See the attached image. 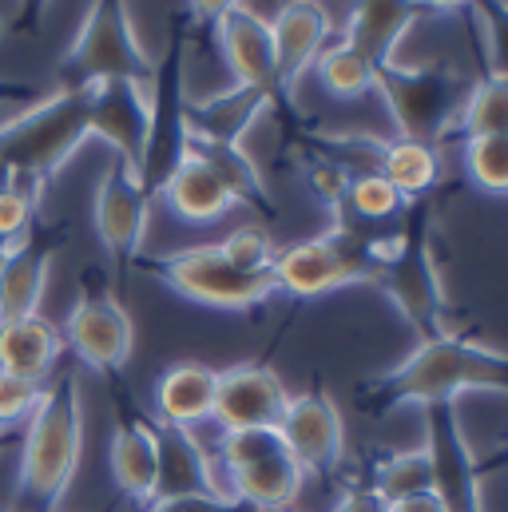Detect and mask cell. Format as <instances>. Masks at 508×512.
Instances as JSON below:
<instances>
[{
    "label": "cell",
    "instance_id": "1",
    "mask_svg": "<svg viewBox=\"0 0 508 512\" xmlns=\"http://www.w3.org/2000/svg\"><path fill=\"white\" fill-rule=\"evenodd\" d=\"M508 393V354L485 342H469L461 334H433L417 342V350L362 385V401L374 413H389L397 405H429L457 401L461 393Z\"/></svg>",
    "mask_w": 508,
    "mask_h": 512
},
{
    "label": "cell",
    "instance_id": "2",
    "mask_svg": "<svg viewBox=\"0 0 508 512\" xmlns=\"http://www.w3.org/2000/svg\"><path fill=\"white\" fill-rule=\"evenodd\" d=\"M84 449V409H80V382L72 370H60L44 385L36 413L28 417L16 493L24 512H56Z\"/></svg>",
    "mask_w": 508,
    "mask_h": 512
},
{
    "label": "cell",
    "instance_id": "3",
    "mask_svg": "<svg viewBox=\"0 0 508 512\" xmlns=\"http://www.w3.org/2000/svg\"><path fill=\"white\" fill-rule=\"evenodd\" d=\"M92 139V84L60 88L0 124V159L48 195L64 163Z\"/></svg>",
    "mask_w": 508,
    "mask_h": 512
},
{
    "label": "cell",
    "instance_id": "4",
    "mask_svg": "<svg viewBox=\"0 0 508 512\" xmlns=\"http://www.w3.org/2000/svg\"><path fill=\"white\" fill-rule=\"evenodd\" d=\"M374 286H381L393 298V306L405 314V322L417 330L421 342L433 334H445V290H441V274L433 258L425 199H417V207L409 203L401 231L381 239Z\"/></svg>",
    "mask_w": 508,
    "mask_h": 512
},
{
    "label": "cell",
    "instance_id": "5",
    "mask_svg": "<svg viewBox=\"0 0 508 512\" xmlns=\"http://www.w3.org/2000/svg\"><path fill=\"white\" fill-rule=\"evenodd\" d=\"M381 239L362 235L350 219H334V227L318 239H302L270 262V278L278 294L290 298H318L342 290L350 282H374Z\"/></svg>",
    "mask_w": 508,
    "mask_h": 512
},
{
    "label": "cell",
    "instance_id": "6",
    "mask_svg": "<svg viewBox=\"0 0 508 512\" xmlns=\"http://www.w3.org/2000/svg\"><path fill=\"white\" fill-rule=\"evenodd\" d=\"M155 60L135 36L127 0H92L72 48L60 60V88H88L104 80L151 84Z\"/></svg>",
    "mask_w": 508,
    "mask_h": 512
},
{
    "label": "cell",
    "instance_id": "7",
    "mask_svg": "<svg viewBox=\"0 0 508 512\" xmlns=\"http://www.w3.org/2000/svg\"><path fill=\"white\" fill-rule=\"evenodd\" d=\"M139 270H147L151 278H159L167 290H175L187 302L211 306V310H258L262 302H270L274 278L270 270H239L231 266L219 247H187L163 258H135Z\"/></svg>",
    "mask_w": 508,
    "mask_h": 512
},
{
    "label": "cell",
    "instance_id": "8",
    "mask_svg": "<svg viewBox=\"0 0 508 512\" xmlns=\"http://www.w3.org/2000/svg\"><path fill=\"white\" fill-rule=\"evenodd\" d=\"M187 44H191V16L179 12L171 20L163 60H155V72H151V84H147L151 131H147V151H143L139 179H143L151 199L159 195L163 179L183 159V139H187V120H183V104H187Z\"/></svg>",
    "mask_w": 508,
    "mask_h": 512
},
{
    "label": "cell",
    "instance_id": "9",
    "mask_svg": "<svg viewBox=\"0 0 508 512\" xmlns=\"http://www.w3.org/2000/svg\"><path fill=\"white\" fill-rule=\"evenodd\" d=\"M219 457L227 469V493L258 512L290 509L302 493L306 469L294 461L278 429H235L219 437Z\"/></svg>",
    "mask_w": 508,
    "mask_h": 512
},
{
    "label": "cell",
    "instance_id": "10",
    "mask_svg": "<svg viewBox=\"0 0 508 512\" xmlns=\"http://www.w3.org/2000/svg\"><path fill=\"white\" fill-rule=\"evenodd\" d=\"M374 92L385 100L397 135L421 143L445 139V131L453 128V116L465 104V84L445 64H429V68H401L397 60L381 64Z\"/></svg>",
    "mask_w": 508,
    "mask_h": 512
},
{
    "label": "cell",
    "instance_id": "11",
    "mask_svg": "<svg viewBox=\"0 0 508 512\" xmlns=\"http://www.w3.org/2000/svg\"><path fill=\"white\" fill-rule=\"evenodd\" d=\"M64 338L76 350V358L84 366H92L104 378H116L127 366L131 350H135V326L131 314L120 306V298L112 294V286L100 282L96 270L84 274L80 298L64 322Z\"/></svg>",
    "mask_w": 508,
    "mask_h": 512
},
{
    "label": "cell",
    "instance_id": "12",
    "mask_svg": "<svg viewBox=\"0 0 508 512\" xmlns=\"http://www.w3.org/2000/svg\"><path fill=\"white\" fill-rule=\"evenodd\" d=\"M425 421V453L433 461V493L445 512H481V465L473 445L461 433L457 401L421 405Z\"/></svg>",
    "mask_w": 508,
    "mask_h": 512
},
{
    "label": "cell",
    "instance_id": "13",
    "mask_svg": "<svg viewBox=\"0 0 508 512\" xmlns=\"http://www.w3.org/2000/svg\"><path fill=\"white\" fill-rule=\"evenodd\" d=\"M92 215H96V235H100L104 251L112 258L116 274L124 278L127 266L143 251V235H147V219H151V195H147L139 171L127 167L124 159H112V167L100 175Z\"/></svg>",
    "mask_w": 508,
    "mask_h": 512
},
{
    "label": "cell",
    "instance_id": "14",
    "mask_svg": "<svg viewBox=\"0 0 508 512\" xmlns=\"http://www.w3.org/2000/svg\"><path fill=\"white\" fill-rule=\"evenodd\" d=\"M215 44H219V56L223 64L231 68L235 84H247L258 88L274 108L290 104L282 80H278V56H274V36H270V20L262 12H254L247 4L223 12L215 24Z\"/></svg>",
    "mask_w": 508,
    "mask_h": 512
},
{
    "label": "cell",
    "instance_id": "15",
    "mask_svg": "<svg viewBox=\"0 0 508 512\" xmlns=\"http://www.w3.org/2000/svg\"><path fill=\"white\" fill-rule=\"evenodd\" d=\"M64 239H68L64 223L36 219L20 243L4 247V258H0V322L40 314L48 270H52L56 251L64 247Z\"/></svg>",
    "mask_w": 508,
    "mask_h": 512
},
{
    "label": "cell",
    "instance_id": "16",
    "mask_svg": "<svg viewBox=\"0 0 508 512\" xmlns=\"http://www.w3.org/2000/svg\"><path fill=\"white\" fill-rule=\"evenodd\" d=\"M278 433L306 473H330L342 461L346 425H342L338 401L326 389H306V393L290 397L286 413L278 421Z\"/></svg>",
    "mask_w": 508,
    "mask_h": 512
},
{
    "label": "cell",
    "instance_id": "17",
    "mask_svg": "<svg viewBox=\"0 0 508 512\" xmlns=\"http://www.w3.org/2000/svg\"><path fill=\"white\" fill-rule=\"evenodd\" d=\"M286 385L282 378L262 366V362H243L219 374V389H215V413L211 421L223 433L235 429H278L282 413H286Z\"/></svg>",
    "mask_w": 508,
    "mask_h": 512
},
{
    "label": "cell",
    "instance_id": "18",
    "mask_svg": "<svg viewBox=\"0 0 508 512\" xmlns=\"http://www.w3.org/2000/svg\"><path fill=\"white\" fill-rule=\"evenodd\" d=\"M151 131V96L147 84L135 80H104L92 84V139H104L116 159L127 167H143Z\"/></svg>",
    "mask_w": 508,
    "mask_h": 512
},
{
    "label": "cell",
    "instance_id": "19",
    "mask_svg": "<svg viewBox=\"0 0 508 512\" xmlns=\"http://www.w3.org/2000/svg\"><path fill=\"white\" fill-rule=\"evenodd\" d=\"M270 36L278 56V80L286 96H294L302 72H310L318 52L330 44V12L322 0H282L270 20Z\"/></svg>",
    "mask_w": 508,
    "mask_h": 512
},
{
    "label": "cell",
    "instance_id": "20",
    "mask_svg": "<svg viewBox=\"0 0 508 512\" xmlns=\"http://www.w3.org/2000/svg\"><path fill=\"white\" fill-rule=\"evenodd\" d=\"M151 429H155V449H159L155 497H231L219 485L215 465L191 429L163 425V421H151Z\"/></svg>",
    "mask_w": 508,
    "mask_h": 512
},
{
    "label": "cell",
    "instance_id": "21",
    "mask_svg": "<svg viewBox=\"0 0 508 512\" xmlns=\"http://www.w3.org/2000/svg\"><path fill=\"white\" fill-rule=\"evenodd\" d=\"M112 481L120 485V493L147 505L155 501V481H159V449H155V429L151 417L135 413L127 401H120V421L112 433Z\"/></svg>",
    "mask_w": 508,
    "mask_h": 512
},
{
    "label": "cell",
    "instance_id": "22",
    "mask_svg": "<svg viewBox=\"0 0 508 512\" xmlns=\"http://www.w3.org/2000/svg\"><path fill=\"white\" fill-rule=\"evenodd\" d=\"M421 16H425L421 0H350L342 40H350L381 68V64H393L397 44Z\"/></svg>",
    "mask_w": 508,
    "mask_h": 512
},
{
    "label": "cell",
    "instance_id": "23",
    "mask_svg": "<svg viewBox=\"0 0 508 512\" xmlns=\"http://www.w3.org/2000/svg\"><path fill=\"white\" fill-rule=\"evenodd\" d=\"M60 354H64V334L48 318L32 314V318L0 322V374L44 385L52 378Z\"/></svg>",
    "mask_w": 508,
    "mask_h": 512
},
{
    "label": "cell",
    "instance_id": "24",
    "mask_svg": "<svg viewBox=\"0 0 508 512\" xmlns=\"http://www.w3.org/2000/svg\"><path fill=\"white\" fill-rule=\"evenodd\" d=\"M159 199L183 219V223H215L227 211H235V195L227 191V183L195 155H183L175 163V171L163 179Z\"/></svg>",
    "mask_w": 508,
    "mask_h": 512
},
{
    "label": "cell",
    "instance_id": "25",
    "mask_svg": "<svg viewBox=\"0 0 508 512\" xmlns=\"http://www.w3.org/2000/svg\"><path fill=\"white\" fill-rule=\"evenodd\" d=\"M274 108L258 88L247 84H235L227 92H215L207 100H191L183 104V120L191 135H203V139H219V143H243L247 131L254 128V120Z\"/></svg>",
    "mask_w": 508,
    "mask_h": 512
},
{
    "label": "cell",
    "instance_id": "26",
    "mask_svg": "<svg viewBox=\"0 0 508 512\" xmlns=\"http://www.w3.org/2000/svg\"><path fill=\"white\" fill-rule=\"evenodd\" d=\"M215 389H219V370L203 362H179L155 382V421L195 429L211 421L215 413Z\"/></svg>",
    "mask_w": 508,
    "mask_h": 512
},
{
    "label": "cell",
    "instance_id": "27",
    "mask_svg": "<svg viewBox=\"0 0 508 512\" xmlns=\"http://www.w3.org/2000/svg\"><path fill=\"white\" fill-rule=\"evenodd\" d=\"M183 155L203 159V163L227 183V191L235 195L239 207H254V211H262V215H274L266 179H262L258 163L247 155L243 143H219V139H203V135H191V131H187V139H183Z\"/></svg>",
    "mask_w": 508,
    "mask_h": 512
},
{
    "label": "cell",
    "instance_id": "28",
    "mask_svg": "<svg viewBox=\"0 0 508 512\" xmlns=\"http://www.w3.org/2000/svg\"><path fill=\"white\" fill-rule=\"evenodd\" d=\"M378 175H385L401 191L405 203H417L441 179V151H437V143H421V139H405V135L385 139Z\"/></svg>",
    "mask_w": 508,
    "mask_h": 512
},
{
    "label": "cell",
    "instance_id": "29",
    "mask_svg": "<svg viewBox=\"0 0 508 512\" xmlns=\"http://www.w3.org/2000/svg\"><path fill=\"white\" fill-rule=\"evenodd\" d=\"M314 68H318L322 88L330 96H338V100H358V96L374 92V84H378V64L366 52H358L350 40H342V36L330 40L318 52Z\"/></svg>",
    "mask_w": 508,
    "mask_h": 512
},
{
    "label": "cell",
    "instance_id": "30",
    "mask_svg": "<svg viewBox=\"0 0 508 512\" xmlns=\"http://www.w3.org/2000/svg\"><path fill=\"white\" fill-rule=\"evenodd\" d=\"M457 131L465 139H473V135H508V76L485 72V80H477L465 92V104L457 112Z\"/></svg>",
    "mask_w": 508,
    "mask_h": 512
},
{
    "label": "cell",
    "instance_id": "31",
    "mask_svg": "<svg viewBox=\"0 0 508 512\" xmlns=\"http://www.w3.org/2000/svg\"><path fill=\"white\" fill-rule=\"evenodd\" d=\"M409 211V203L401 199V191L378 175V171H366V175H354L350 187H346V199H342V219L350 223H393ZM334 215V219H338Z\"/></svg>",
    "mask_w": 508,
    "mask_h": 512
},
{
    "label": "cell",
    "instance_id": "32",
    "mask_svg": "<svg viewBox=\"0 0 508 512\" xmlns=\"http://www.w3.org/2000/svg\"><path fill=\"white\" fill-rule=\"evenodd\" d=\"M370 489L378 493L385 505L405 501V497L433 493V461H429L425 445L421 449H401V453L385 457L378 465V473H374V485Z\"/></svg>",
    "mask_w": 508,
    "mask_h": 512
},
{
    "label": "cell",
    "instance_id": "33",
    "mask_svg": "<svg viewBox=\"0 0 508 512\" xmlns=\"http://www.w3.org/2000/svg\"><path fill=\"white\" fill-rule=\"evenodd\" d=\"M465 171L481 191L508 195V135H473V139H465Z\"/></svg>",
    "mask_w": 508,
    "mask_h": 512
},
{
    "label": "cell",
    "instance_id": "34",
    "mask_svg": "<svg viewBox=\"0 0 508 512\" xmlns=\"http://www.w3.org/2000/svg\"><path fill=\"white\" fill-rule=\"evenodd\" d=\"M40 203H44V191L32 187L28 179H12V187L0 191V243L4 247L20 243L32 231V223L40 215Z\"/></svg>",
    "mask_w": 508,
    "mask_h": 512
},
{
    "label": "cell",
    "instance_id": "35",
    "mask_svg": "<svg viewBox=\"0 0 508 512\" xmlns=\"http://www.w3.org/2000/svg\"><path fill=\"white\" fill-rule=\"evenodd\" d=\"M223 258L231 262V266H239V270H270V262H274V239H270V231L262 227V223H243V227H235L223 243H215Z\"/></svg>",
    "mask_w": 508,
    "mask_h": 512
},
{
    "label": "cell",
    "instance_id": "36",
    "mask_svg": "<svg viewBox=\"0 0 508 512\" xmlns=\"http://www.w3.org/2000/svg\"><path fill=\"white\" fill-rule=\"evenodd\" d=\"M302 175H306L310 195H314L330 215H338V211H342V199H346V187H350L354 175H350L346 167H338L334 159L310 151V147H306V159H302Z\"/></svg>",
    "mask_w": 508,
    "mask_h": 512
},
{
    "label": "cell",
    "instance_id": "37",
    "mask_svg": "<svg viewBox=\"0 0 508 512\" xmlns=\"http://www.w3.org/2000/svg\"><path fill=\"white\" fill-rule=\"evenodd\" d=\"M469 8H477L481 24H485L489 72L493 76H508V0H473Z\"/></svg>",
    "mask_w": 508,
    "mask_h": 512
},
{
    "label": "cell",
    "instance_id": "38",
    "mask_svg": "<svg viewBox=\"0 0 508 512\" xmlns=\"http://www.w3.org/2000/svg\"><path fill=\"white\" fill-rule=\"evenodd\" d=\"M40 397H44V385L12 378V374H0V429H8L16 421H28L36 413Z\"/></svg>",
    "mask_w": 508,
    "mask_h": 512
},
{
    "label": "cell",
    "instance_id": "39",
    "mask_svg": "<svg viewBox=\"0 0 508 512\" xmlns=\"http://www.w3.org/2000/svg\"><path fill=\"white\" fill-rule=\"evenodd\" d=\"M235 497H155L147 512H223Z\"/></svg>",
    "mask_w": 508,
    "mask_h": 512
},
{
    "label": "cell",
    "instance_id": "40",
    "mask_svg": "<svg viewBox=\"0 0 508 512\" xmlns=\"http://www.w3.org/2000/svg\"><path fill=\"white\" fill-rule=\"evenodd\" d=\"M44 12H48V0H16V16H12L4 28H8V32H24V36H32V32H40Z\"/></svg>",
    "mask_w": 508,
    "mask_h": 512
},
{
    "label": "cell",
    "instance_id": "41",
    "mask_svg": "<svg viewBox=\"0 0 508 512\" xmlns=\"http://www.w3.org/2000/svg\"><path fill=\"white\" fill-rule=\"evenodd\" d=\"M243 0H187V16H191V28H211L223 12L239 8Z\"/></svg>",
    "mask_w": 508,
    "mask_h": 512
},
{
    "label": "cell",
    "instance_id": "42",
    "mask_svg": "<svg viewBox=\"0 0 508 512\" xmlns=\"http://www.w3.org/2000/svg\"><path fill=\"white\" fill-rule=\"evenodd\" d=\"M48 92H40L36 84H24V80H4L0 76V108L4 104H16V108H32L36 100H44Z\"/></svg>",
    "mask_w": 508,
    "mask_h": 512
},
{
    "label": "cell",
    "instance_id": "43",
    "mask_svg": "<svg viewBox=\"0 0 508 512\" xmlns=\"http://www.w3.org/2000/svg\"><path fill=\"white\" fill-rule=\"evenodd\" d=\"M334 512H385V501H381L374 489H346L338 497Z\"/></svg>",
    "mask_w": 508,
    "mask_h": 512
},
{
    "label": "cell",
    "instance_id": "44",
    "mask_svg": "<svg viewBox=\"0 0 508 512\" xmlns=\"http://www.w3.org/2000/svg\"><path fill=\"white\" fill-rule=\"evenodd\" d=\"M385 512H445V505L437 493H421V497H405V501L385 505Z\"/></svg>",
    "mask_w": 508,
    "mask_h": 512
},
{
    "label": "cell",
    "instance_id": "45",
    "mask_svg": "<svg viewBox=\"0 0 508 512\" xmlns=\"http://www.w3.org/2000/svg\"><path fill=\"white\" fill-rule=\"evenodd\" d=\"M425 4V12L433 8V12H453V8H469L473 0H421Z\"/></svg>",
    "mask_w": 508,
    "mask_h": 512
},
{
    "label": "cell",
    "instance_id": "46",
    "mask_svg": "<svg viewBox=\"0 0 508 512\" xmlns=\"http://www.w3.org/2000/svg\"><path fill=\"white\" fill-rule=\"evenodd\" d=\"M12 179H16V171H12V167L0 159V191H8V187H12Z\"/></svg>",
    "mask_w": 508,
    "mask_h": 512
},
{
    "label": "cell",
    "instance_id": "47",
    "mask_svg": "<svg viewBox=\"0 0 508 512\" xmlns=\"http://www.w3.org/2000/svg\"><path fill=\"white\" fill-rule=\"evenodd\" d=\"M4 441H8V429H0V445H4Z\"/></svg>",
    "mask_w": 508,
    "mask_h": 512
},
{
    "label": "cell",
    "instance_id": "48",
    "mask_svg": "<svg viewBox=\"0 0 508 512\" xmlns=\"http://www.w3.org/2000/svg\"><path fill=\"white\" fill-rule=\"evenodd\" d=\"M0 258H4V243H0Z\"/></svg>",
    "mask_w": 508,
    "mask_h": 512
},
{
    "label": "cell",
    "instance_id": "49",
    "mask_svg": "<svg viewBox=\"0 0 508 512\" xmlns=\"http://www.w3.org/2000/svg\"><path fill=\"white\" fill-rule=\"evenodd\" d=\"M0 32H4V20H0Z\"/></svg>",
    "mask_w": 508,
    "mask_h": 512
},
{
    "label": "cell",
    "instance_id": "50",
    "mask_svg": "<svg viewBox=\"0 0 508 512\" xmlns=\"http://www.w3.org/2000/svg\"><path fill=\"white\" fill-rule=\"evenodd\" d=\"M278 512H294V509H278Z\"/></svg>",
    "mask_w": 508,
    "mask_h": 512
}]
</instances>
